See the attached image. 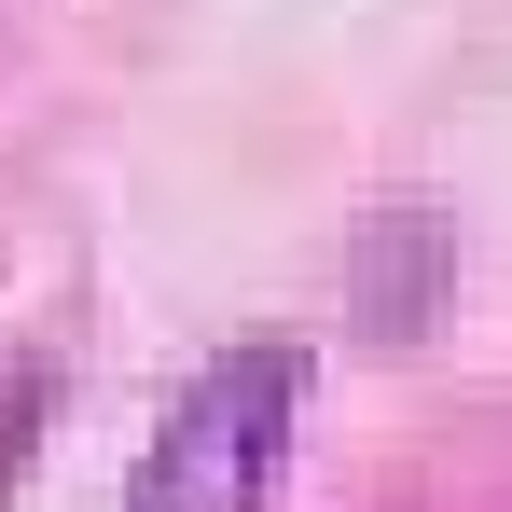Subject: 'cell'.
<instances>
[{
  "instance_id": "2",
  "label": "cell",
  "mask_w": 512,
  "mask_h": 512,
  "mask_svg": "<svg viewBox=\"0 0 512 512\" xmlns=\"http://www.w3.org/2000/svg\"><path fill=\"white\" fill-rule=\"evenodd\" d=\"M28 416H42V360H14V388H0V471H14V443H28Z\"/></svg>"
},
{
  "instance_id": "1",
  "label": "cell",
  "mask_w": 512,
  "mask_h": 512,
  "mask_svg": "<svg viewBox=\"0 0 512 512\" xmlns=\"http://www.w3.org/2000/svg\"><path fill=\"white\" fill-rule=\"evenodd\" d=\"M291 402H305V360H291L277 333L222 346V360L180 388V416L153 429V457H139L125 512H263L277 443H291Z\"/></svg>"
}]
</instances>
